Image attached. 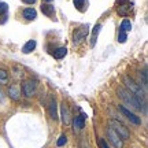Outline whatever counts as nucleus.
<instances>
[{
  "label": "nucleus",
  "mask_w": 148,
  "mask_h": 148,
  "mask_svg": "<svg viewBox=\"0 0 148 148\" xmlns=\"http://www.w3.org/2000/svg\"><path fill=\"white\" fill-rule=\"evenodd\" d=\"M73 4L79 12H85L88 8V0H73Z\"/></svg>",
  "instance_id": "obj_12"
},
{
  "label": "nucleus",
  "mask_w": 148,
  "mask_h": 148,
  "mask_svg": "<svg viewBox=\"0 0 148 148\" xmlns=\"http://www.w3.org/2000/svg\"><path fill=\"white\" fill-rule=\"evenodd\" d=\"M88 33H89V26L88 25H82V26L77 27L73 33V41L75 44L81 42L82 40H85V37L88 36Z\"/></svg>",
  "instance_id": "obj_5"
},
{
  "label": "nucleus",
  "mask_w": 148,
  "mask_h": 148,
  "mask_svg": "<svg viewBox=\"0 0 148 148\" xmlns=\"http://www.w3.org/2000/svg\"><path fill=\"white\" fill-rule=\"evenodd\" d=\"M36 48V40H29V41L22 47V52L23 53H30Z\"/></svg>",
  "instance_id": "obj_14"
},
{
  "label": "nucleus",
  "mask_w": 148,
  "mask_h": 148,
  "mask_svg": "<svg viewBox=\"0 0 148 148\" xmlns=\"http://www.w3.org/2000/svg\"><path fill=\"white\" fill-rule=\"evenodd\" d=\"M97 143H99L100 148H110L108 145H107L106 141H104V138H97Z\"/></svg>",
  "instance_id": "obj_24"
},
{
  "label": "nucleus",
  "mask_w": 148,
  "mask_h": 148,
  "mask_svg": "<svg viewBox=\"0 0 148 148\" xmlns=\"http://www.w3.org/2000/svg\"><path fill=\"white\" fill-rule=\"evenodd\" d=\"M118 108H119V111H121V112H123V114H125V115H126L127 118H129V119H130V121L133 122V123H136V125H140V123H141L140 118H138V116L136 115V114H133L132 111H129L127 108H125L123 106H119Z\"/></svg>",
  "instance_id": "obj_8"
},
{
  "label": "nucleus",
  "mask_w": 148,
  "mask_h": 148,
  "mask_svg": "<svg viewBox=\"0 0 148 148\" xmlns=\"http://www.w3.org/2000/svg\"><path fill=\"white\" fill-rule=\"evenodd\" d=\"M133 8V3L129 0H116V12L121 16H127Z\"/></svg>",
  "instance_id": "obj_3"
},
{
  "label": "nucleus",
  "mask_w": 148,
  "mask_h": 148,
  "mask_svg": "<svg viewBox=\"0 0 148 148\" xmlns=\"http://www.w3.org/2000/svg\"><path fill=\"white\" fill-rule=\"evenodd\" d=\"M107 133H108V138H110L111 143L114 144V147H115V148H122V147H123V141H122L121 136H119V134H118V133H116L112 127H108Z\"/></svg>",
  "instance_id": "obj_6"
},
{
  "label": "nucleus",
  "mask_w": 148,
  "mask_h": 148,
  "mask_svg": "<svg viewBox=\"0 0 148 148\" xmlns=\"http://www.w3.org/2000/svg\"><path fill=\"white\" fill-rule=\"evenodd\" d=\"M7 71L5 70H3V69H0V82H4L5 79H7Z\"/></svg>",
  "instance_id": "obj_23"
},
{
  "label": "nucleus",
  "mask_w": 148,
  "mask_h": 148,
  "mask_svg": "<svg viewBox=\"0 0 148 148\" xmlns=\"http://www.w3.org/2000/svg\"><path fill=\"white\" fill-rule=\"evenodd\" d=\"M100 29H101L100 23H99V25H96V26L93 27V33H92V42H90V45H92V47L96 44V38H97L99 33H100Z\"/></svg>",
  "instance_id": "obj_19"
},
{
  "label": "nucleus",
  "mask_w": 148,
  "mask_h": 148,
  "mask_svg": "<svg viewBox=\"0 0 148 148\" xmlns=\"http://www.w3.org/2000/svg\"><path fill=\"white\" fill-rule=\"evenodd\" d=\"M49 114H51V118H52V119H56V118H58L56 101H55V99H51V100H49Z\"/></svg>",
  "instance_id": "obj_15"
},
{
  "label": "nucleus",
  "mask_w": 148,
  "mask_h": 148,
  "mask_svg": "<svg viewBox=\"0 0 148 148\" xmlns=\"http://www.w3.org/2000/svg\"><path fill=\"white\" fill-rule=\"evenodd\" d=\"M66 53H67V48L66 47H59L52 52V56L55 59H62V58L66 56Z\"/></svg>",
  "instance_id": "obj_13"
},
{
  "label": "nucleus",
  "mask_w": 148,
  "mask_h": 148,
  "mask_svg": "<svg viewBox=\"0 0 148 148\" xmlns=\"http://www.w3.org/2000/svg\"><path fill=\"white\" fill-rule=\"evenodd\" d=\"M22 15H23V18L26 21H34L37 18V12L34 8H25L23 12H22Z\"/></svg>",
  "instance_id": "obj_10"
},
{
  "label": "nucleus",
  "mask_w": 148,
  "mask_h": 148,
  "mask_svg": "<svg viewBox=\"0 0 148 148\" xmlns=\"http://www.w3.org/2000/svg\"><path fill=\"white\" fill-rule=\"evenodd\" d=\"M36 88H37V84L34 81H26V82H23L22 85V90H23V93L27 96V97H30L36 93Z\"/></svg>",
  "instance_id": "obj_7"
},
{
  "label": "nucleus",
  "mask_w": 148,
  "mask_h": 148,
  "mask_svg": "<svg viewBox=\"0 0 148 148\" xmlns=\"http://www.w3.org/2000/svg\"><path fill=\"white\" fill-rule=\"evenodd\" d=\"M126 40H127V34L125 32L119 30V33H118V41H119V42H125Z\"/></svg>",
  "instance_id": "obj_21"
},
{
  "label": "nucleus",
  "mask_w": 148,
  "mask_h": 148,
  "mask_svg": "<svg viewBox=\"0 0 148 148\" xmlns=\"http://www.w3.org/2000/svg\"><path fill=\"white\" fill-rule=\"evenodd\" d=\"M123 81H125V84H126V86H127V89H129V92H132L133 95L137 97V100H138V103H140V99H144V92L141 90V88L138 86L134 81H133L132 78H129V77H123ZM141 104V103H140Z\"/></svg>",
  "instance_id": "obj_2"
},
{
  "label": "nucleus",
  "mask_w": 148,
  "mask_h": 148,
  "mask_svg": "<svg viewBox=\"0 0 148 148\" xmlns=\"http://www.w3.org/2000/svg\"><path fill=\"white\" fill-rule=\"evenodd\" d=\"M45 1H48V3H49V1H52V0H45Z\"/></svg>",
  "instance_id": "obj_26"
},
{
  "label": "nucleus",
  "mask_w": 148,
  "mask_h": 148,
  "mask_svg": "<svg viewBox=\"0 0 148 148\" xmlns=\"http://www.w3.org/2000/svg\"><path fill=\"white\" fill-rule=\"evenodd\" d=\"M22 1H23L25 4H34L37 0H22Z\"/></svg>",
  "instance_id": "obj_25"
},
{
  "label": "nucleus",
  "mask_w": 148,
  "mask_h": 148,
  "mask_svg": "<svg viewBox=\"0 0 148 148\" xmlns=\"http://www.w3.org/2000/svg\"><path fill=\"white\" fill-rule=\"evenodd\" d=\"M66 141H67V137H66L64 134H62V136L59 137V140H58V143H56V145H58V147H62V145H64V144H66Z\"/></svg>",
  "instance_id": "obj_22"
},
{
  "label": "nucleus",
  "mask_w": 148,
  "mask_h": 148,
  "mask_svg": "<svg viewBox=\"0 0 148 148\" xmlns=\"http://www.w3.org/2000/svg\"><path fill=\"white\" fill-rule=\"evenodd\" d=\"M41 12L48 18H53L55 16V8L51 4H41Z\"/></svg>",
  "instance_id": "obj_11"
},
{
  "label": "nucleus",
  "mask_w": 148,
  "mask_h": 148,
  "mask_svg": "<svg viewBox=\"0 0 148 148\" xmlns=\"http://www.w3.org/2000/svg\"><path fill=\"white\" fill-rule=\"evenodd\" d=\"M7 12H8V5L4 1H0V15L7 18Z\"/></svg>",
  "instance_id": "obj_20"
},
{
  "label": "nucleus",
  "mask_w": 148,
  "mask_h": 148,
  "mask_svg": "<svg viewBox=\"0 0 148 148\" xmlns=\"http://www.w3.org/2000/svg\"><path fill=\"white\" fill-rule=\"evenodd\" d=\"M111 127H112V129H114V130L121 136L122 140L129 138V130H127V127H125V125L121 123L119 121H116V119H111Z\"/></svg>",
  "instance_id": "obj_4"
},
{
  "label": "nucleus",
  "mask_w": 148,
  "mask_h": 148,
  "mask_svg": "<svg viewBox=\"0 0 148 148\" xmlns=\"http://www.w3.org/2000/svg\"><path fill=\"white\" fill-rule=\"evenodd\" d=\"M119 30H122V32H125V33L130 32V30H132V23H130V21H129V19H123L121 23Z\"/></svg>",
  "instance_id": "obj_17"
},
{
  "label": "nucleus",
  "mask_w": 148,
  "mask_h": 148,
  "mask_svg": "<svg viewBox=\"0 0 148 148\" xmlns=\"http://www.w3.org/2000/svg\"><path fill=\"white\" fill-rule=\"evenodd\" d=\"M62 119H63V123H64V125L70 123V112H69V108H67V106H64V104H62Z\"/></svg>",
  "instance_id": "obj_16"
},
{
  "label": "nucleus",
  "mask_w": 148,
  "mask_h": 148,
  "mask_svg": "<svg viewBox=\"0 0 148 148\" xmlns=\"http://www.w3.org/2000/svg\"><path fill=\"white\" fill-rule=\"evenodd\" d=\"M118 95H119V97H121L122 100H125L129 104V106H132L133 108H137V110H141V104L138 103L137 97L133 95L132 92H129V90H126L125 88H119L118 89Z\"/></svg>",
  "instance_id": "obj_1"
},
{
  "label": "nucleus",
  "mask_w": 148,
  "mask_h": 148,
  "mask_svg": "<svg viewBox=\"0 0 148 148\" xmlns=\"http://www.w3.org/2000/svg\"><path fill=\"white\" fill-rule=\"evenodd\" d=\"M85 118L86 115L85 114H81V115L75 116V119H74V129H77V130H81V129H84L85 127Z\"/></svg>",
  "instance_id": "obj_9"
},
{
  "label": "nucleus",
  "mask_w": 148,
  "mask_h": 148,
  "mask_svg": "<svg viewBox=\"0 0 148 148\" xmlns=\"http://www.w3.org/2000/svg\"><path fill=\"white\" fill-rule=\"evenodd\" d=\"M8 95H10L11 99H14V100H18L19 99V90L16 88L15 85H12L10 89H8Z\"/></svg>",
  "instance_id": "obj_18"
}]
</instances>
